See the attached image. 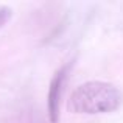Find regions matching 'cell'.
<instances>
[{
  "label": "cell",
  "instance_id": "1",
  "mask_svg": "<svg viewBox=\"0 0 123 123\" xmlns=\"http://www.w3.org/2000/svg\"><path fill=\"white\" fill-rule=\"evenodd\" d=\"M123 95L117 86L106 81H87L80 84L70 95L67 108L73 114H108L120 108Z\"/></svg>",
  "mask_w": 123,
  "mask_h": 123
},
{
  "label": "cell",
  "instance_id": "2",
  "mask_svg": "<svg viewBox=\"0 0 123 123\" xmlns=\"http://www.w3.org/2000/svg\"><path fill=\"white\" fill-rule=\"evenodd\" d=\"M70 67H72V62L64 64L61 69H58L55 72L53 78L50 81V87H48V93H47V109H48L50 123L59 122V105H61V98H62L64 86H66V81L69 78Z\"/></svg>",
  "mask_w": 123,
  "mask_h": 123
},
{
  "label": "cell",
  "instance_id": "3",
  "mask_svg": "<svg viewBox=\"0 0 123 123\" xmlns=\"http://www.w3.org/2000/svg\"><path fill=\"white\" fill-rule=\"evenodd\" d=\"M11 19V9L8 6H0V28H3Z\"/></svg>",
  "mask_w": 123,
  "mask_h": 123
}]
</instances>
